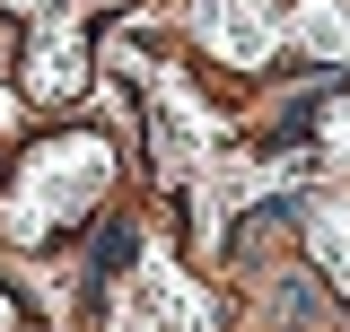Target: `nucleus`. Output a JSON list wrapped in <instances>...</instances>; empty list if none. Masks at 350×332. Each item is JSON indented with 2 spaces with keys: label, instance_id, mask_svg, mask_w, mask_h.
I'll use <instances>...</instances> for the list:
<instances>
[{
  "label": "nucleus",
  "instance_id": "1",
  "mask_svg": "<svg viewBox=\"0 0 350 332\" xmlns=\"http://www.w3.org/2000/svg\"><path fill=\"white\" fill-rule=\"evenodd\" d=\"M114 193V140L105 131H53L0 175V236L9 245H62Z\"/></svg>",
  "mask_w": 350,
  "mask_h": 332
},
{
  "label": "nucleus",
  "instance_id": "2",
  "mask_svg": "<svg viewBox=\"0 0 350 332\" xmlns=\"http://www.w3.org/2000/svg\"><path fill=\"white\" fill-rule=\"evenodd\" d=\"M193 44L211 53L219 70H271L289 53V9L271 0H193Z\"/></svg>",
  "mask_w": 350,
  "mask_h": 332
},
{
  "label": "nucleus",
  "instance_id": "3",
  "mask_svg": "<svg viewBox=\"0 0 350 332\" xmlns=\"http://www.w3.org/2000/svg\"><path fill=\"white\" fill-rule=\"evenodd\" d=\"M88 18H36V36H27V70L18 87L36 96V105H79L88 96Z\"/></svg>",
  "mask_w": 350,
  "mask_h": 332
},
{
  "label": "nucleus",
  "instance_id": "4",
  "mask_svg": "<svg viewBox=\"0 0 350 332\" xmlns=\"http://www.w3.org/2000/svg\"><path fill=\"white\" fill-rule=\"evenodd\" d=\"M298 236H306V253L324 262V280L350 297V193H306L298 202Z\"/></svg>",
  "mask_w": 350,
  "mask_h": 332
},
{
  "label": "nucleus",
  "instance_id": "5",
  "mask_svg": "<svg viewBox=\"0 0 350 332\" xmlns=\"http://www.w3.org/2000/svg\"><path fill=\"white\" fill-rule=\"evenodd\" d=\"M140 289H149V315H158V332H211V324H219V306L184 289V271H175L167 253H149V262H140Z\"/></svg>",
  "mask_w": 350,
  "mask_h": 332
},
{
  "label": "nucleus",
  "instance_id": "6",
  "mask_svg": "<svg viewBox=\"0 0 350 332\" xmlns=\"http://www.w3.org/2000/svg\"><path fill=\"white\" fill-rule=\"evenodd\" d=\"M289 44H298L306 61L342 70L350 61V0H298V9H289Z\"/></svg>",
  "mask_w": 350,
  "mask_h": 332
},
{
  "label": "nucleus",
  "instance_id": "7",
  "mask_svg": "<svg viewBox=\"0 0 350 332\" xmlns=\"http://www.w3.org/2000/svg\"><path fill=\"white\" fill-rule=\"evenodd\" d=\"M0 9H18V18H62V0H0Z\"/></svg>",
  "mask_w": 350,
  "mask_h": 332
},
{
  "label": "nucleus",
  "instance_id": "8",
  "mask_svg": "<svg viewBox=\"0 0 350 332\" xmlns=\"http://www.w3.org/2000/svg\"><path fill=\"white\" fill-rule=\"evenodd\" d=\"M0 332H27V315H18V297H0Z\"/></svg>",
  "mask_w": 350,
  "mask_h": 332
},
{
  "label": "nucleus",
  "instance_id": "9",
  "mask_svg": "<svg viewBox=\"0 0 350 332\" xmlns=\"http://www.w3.org/2000/svg\"><path fill=\"white\" fill-rule=\"evenodd\" d=\"M0 175H9V166H0Z\"/></svg>",
  "mask_w": 350,
  "mask_h": 332
}]
</instances>
